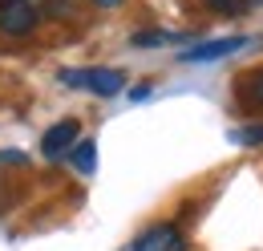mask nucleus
Returning a JSON list of instances; mask_svg holds the SVG:
<instances>
[{"label": "nucleus", "instance_id": "f257e3e1", "mask_svg": "<svg viewBox=\"0 0 263 251\" xmlns=\"http://www.w3.org/2000/svg\"><path fill=\"white\" fill-rule=\"evenodd\" d=\"M61 85L69 89H85L98 97H118L126 89V73L114 65H85V69H61Z\"/></svg>", "mask_w": 263, "mask_h": 251}, {"label": "nucleus", "instance_id": "f03ea898", "mask_svg": "<svg viewBox=\"0 0 263 251\" xmlns=\"http://www.w3.org/2000/svg\"><path fill=\"white\" fill-rule=\"evenodd\" d=\"M77 142H81V122H77V118H61V122H53L41 134V158L57 162V158H65Z\"/></svg>", "mask_w": 263, "mask_h": 251}, {"label": "nucleus", "instance_id": "7ed1b4c3", "mask_svg": "<svg viewBox=\"0 0 263 251\" xmlns=\"http://www.w3.org/2000/svg\"><path fill=\"white\" fill-rule=\"evenodd\" d=\"M41 8L33 0H12V4H0V32L4 37H29L41 25Z\"/></svg>", "mask_w": 263, "mask_h": 251}, {"label": "nucleus", "instance_id": "20e7f679", "mask_svg": "<svg viewBox=\"0 0 263 251\" xmlns=\"http://www.w3.org/2000/svg\"><path fill=\"white\" fill-rule=\"evenodd\" d=\"M130 251H186V235L178 223H150L130 243Z\"/></svg>", "mask_w": 263, "mask_h": 251}, {"label": "nucleus", "instance_id": "39448f33", "mask_svg": "<svg viewBox=\"0 0 263 251\" xmlns=\"http://www.w3.org/2000/svg\"><path fill=\"white\" fill-rule=\"evenodd\" d=\"M239 49H247V37H219V41H198V45H191V49H182V61H186V65L223 61V57H235Z\"/></svg>", "mask_w": 263, "mask_h": 251}, {"label": "nucleus", "instance_id": "423d86ee", "mask_svg": "<svg viewBox=\"0 0 263 251\" xmlns=\"http://www.w3.org/2000/svg\"><path fill=\"white\" fill-rule=\"evenodd\" d=\"M235 97H239L247 110H263V65L251 69V73H243V77L235 81Z\"/></svg>", "mask_w": 263, "mask_h": 251}, {"label": "nucleus", "instance_id": "0eeeda50", "mask_svg": "<svg viewBox=\"0 0 263 251\" xmlns=\"http://www.w3.org/2000/svg\"><path fill=\"white\" fill-rule=\"evenodd\" d=\"M69 162H73L77 174H93V170H98V142H93V138H81V142L69 150Z\"/></svg>", "mask_w": 263, "mask_h": 251}, {"label": "nucleus", "instance_id": "6e6552de", "mask_svg": "<svg viewBox=\"0 0 263 251\" xmlns=\"http://www.w3.org/2000/svg\"><path fill=\"white\" fill-rule=\"evenodd\" d=\"M178 41V32H166V29H142L130 37L134 49H162V45H174Z\"/></svg>", "mask_w": 263, "mask_h": 251}, {"label": "nucleus", "instance_id": "1a4fd4ad", "mask_svg": "<svg viewBox=\"0 0 263 251\" xmlns=\"http://www.w3.org/2000/svg\"><path fill=\"white\" fill-rule=\"evenodd\" d=\"M231 138H235L239 146H263V122L239 126V130H231Z\"/></svg>", "mask_w": 263, "mask_h": 251}, {"label": "nucleus", "instance_id": "9d476101", "mask_svg": "<svg viewBox=\"0 0 263 251\" xmlns=\"http://www.w3.org/2000/svg\"><path fill=\"white\" fill-rule=\"evenodd\" d=\"M206 8L219 12V16H239V12L255 8V4H251V0H206Z\"/></svg>", "mask_w": 263, "mask_h": 251}, {"label": "nucleus", "instance_id": "9b49d317", "mask_svg": "<svg viewBox=\"0 0 263 251\" xmlns=\"http://www.w3.org/2000/svg\"><path fill=\"white\" fill-rule=\"evenodd\" d=\"M8 203H12V190H8V183H0V211H8Z\"/></svg>", "mask_w": 263, "mask_h": 251}, {"label": "nucleus", "instance_id": "f8f14e48", "mask_svg": "<svg viewBox=\"0 0 263 251\" xmlns=\"http://www.w3.org/2000/svg\"><path fill=\"white\" fill-rule=\"evenodd\" d=\"M142 97H150V85H134L130 89V101H142Z\"/></svg>", "mask_w": 263, "mask_h": 251}, {"label": "nucleus", "instance_id": "ddd939ff", "mask_svg": "<svg viewBox=\"0 0 263 251\" xmlns=\"http://www.w3.org/2000/svg\"><path fill=\"white\" fill-rule=\"evenodd\" d=\"M89 4H93V8H122L126 0H89Z\"/></svg>", "mask_w": 263, "mask_h": 251}, {"label": "nucleus", "instance_id": "4468645a", "mask_svg": "<svg viewBox=\"0 0 263 251\" xmlns=\"http://www.w3.org/2000/svg\"><path fill=\"white\" fill-rule=\"evenodd\" d=\"M0 4H12V0H0Z\"/></svg>", "mask_w": 263, "mask_h": 251}]
</instances>
